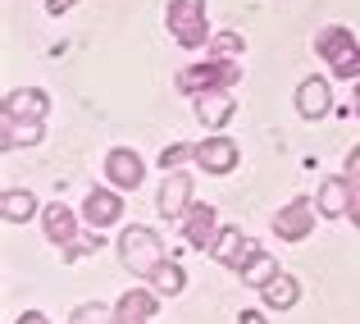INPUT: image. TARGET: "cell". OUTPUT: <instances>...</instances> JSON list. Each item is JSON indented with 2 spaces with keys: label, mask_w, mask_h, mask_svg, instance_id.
I'll return each instance as SVG.
<instances>
[{
  "label": "cell",
  "mask_w": 360,
  "mask_h": 324,
  "mask_svg": "<svg viewBox=\"0 0 360 324\" xmlns=\"http://www.w3.org/2000/svg\"><path fill=\"white\" fill-rule=\"evenodd\" d=\"M160 311V292L155 288H128L115 301V324H150Z\"/></svg>",
  "instance_id": "8fae6325"
},
{
  "label": "cell",
  "mask_w": 360,
  "mask_h": 324,
  "mask_svg": "<svg viewBox=\"0 0 360 324\" xmlns=\"http://www.w3.org/2000/svg\"><path fill=\"white\" fill-rule=\"evenodd\" d=\"M192 160H196V165L205 169V174L224 178V174H233V169H238L242 151H238V142H233L229 132H210V137H205V142H196Z\"/></svg>",
  "instance_id": "8992f818"
},
{
  "label": "cell",
  "mask_w": 360,
  "mask_h": 324,
  "mask_svg": "<svg viewBox=\"0 0 360 324\" xmlns=\"http://www.w3.org/2000/svg\"><path fill=\"white\" fill-rule=\"evenodd\" d=\"M274 274H283V270H278V261H274V256H269V251H264V247H260V251H255L251 261H246L242 270H238V279L246 283V288H255V292H260L264 283L274 279Z\"/></svg>",
  "instance_id": "ffe728a7"
},
{
  "label": "cell",
  "mask_w": 360,
  "mask_h": 324,
  "mask_svg": "<svg viewBox=\"0 0 360 324\" xmlns=\"http://www.w3.org/2000/svg\"><path fill=\"white\" fill-rule=\"evenodd\" d=\"M255 251H260V247H255V242L242 233L238 224H229V228H219V242H214V251H210V256L224 265V270H233V274H238V270H242L246 261H251Z\"/></svg>",
  "instance_id": "30bf717a"
},
{
  "label": "cell",
  "mask_w": 360,
  "mask_h": 324,
  "mask_svg": "<svg viewBox=\"0 0 360 324\" xmlns=\"http://www.w3.org/2000/svg\"><path fill=\"white\" fill-rule=\"evenodd\" d=\"M192 151H196V147H187V142H174V147H165V151H160V169H165V174L183 169V160H192Z\"/></svg>",
  "instance_id": "d4e9b609"
},
{
  "label": "cell",
  "mask_w": 360,
  "mask_h": 324,
  "mask_svg": "<svg viewBox=\"0 0 360 324\" xmlns=\"http://www.w3.org/2000/svg\"><path fill=\"white\" fill-rule=\"evenodd\" d=\"M0 219H5V224H27V219H37V197L18 192V187H5V192H0Z\"/></svg>",
  "instance_id": "d6986e66"
},
{
  "label": "cell",
  "mask_w": 360,
  "mask_h": 324,
  "mask_svg": "<svg viewBox=\"0 0 360 324\" xmlns=\"http://www.w3.org/2000/svg\"><path fill=\"white\" fill-rule=\"evenodd\" d=\"M352 110H356V119H360V78H356V87H352Z\"/></svg>",
  "instance_id": "1f68e13d"
},
{
  "label": "cell",
  "mask_w": 360,
  "mask_h": 324,
  "mask_svg": "<svg viewBox=\"0 0 360 324\" xmlns=\"http://www.w3.org/2000/svg\"><path fill=\"white\" fill-rule=\"evenodd\" d=\"M91 251H101V228H91V233H78V242H73L69 251L60 256V261H78V256H91Z\"/></svg>",
  "instance_id": "484cf974"
},
{
  "label": "cell",
  "mask_w": 360,
  "mask_h": 324,
  "mask_svg": "<svg viewBox=\"0 0 360 324\" xmlns=\"http://www.w3.org/2000/svg\"><path fill=\"white\" fill-rule=\"evenodd\" d=\"M73 5H78V0H46V14H55V18H60V14H69Z\"/></svg>",
  "instance_id": "f1b7e54d"
},
{
  "label": "cell",
  "mask_w": 360,
  "mask_h": 324,
  "mask_svg": "<svg viewBox=\"0 0 360 324\" xmlns=\"http://www.w3.org/2000/svg\"><path fill=\"white\" fill-rule=\"evenodd\" d=\"M238 82H242V60H219V55H210V60L187 64L174 78V87L196 101V96H205V92H233Z\"/></svg>",
  "instance_id": "7a4b0ae2"
},
{
  "label": "cell",
  "mask_w": 360,
  "mask_h": 324,
  "mask_svg": "<svg viewBox=\"0 0 360 324\" xmlns=\"http://www.w3.org/2000/svg\"><path fill=\"white\" fill-rule=\"evenodd\" d=\"M41 137H46V128L37 119H5V137H0V147L14 151L18 142H23V147H37Z\"/></svg>",
  "instance_id": "44dd1931"
},
{
  "label": "cell",
  "mask_w": 360,
  "mask_h": 324,
  "mask_svg": "<svg viewBox=\"0 0 360 324\" xmlns=\"http://www.w3.org/2000/svg\"><path fill=\"white\" fill-rule=\"evenodd\" d=\"M165 23H169V32H174V42L183 46V51H201L214 37L210 18H205V0H169Z\"/></svg>",
  "instance_id": "277c9868"
},
{
  "label": "cell",
  "mask_w": 360,
  "mask_h": 324,
  "mask_svg": "<svg viewBox=\"0 0 360 324\" xmlns=\"http://www.w3.org/2000/svg\"><path fill=\"white\" fill-rule=\"evenodd\" d=\"M210 55H219V60H242V51H246V42L238 32H214L210 37V46H205Z\"/></svg>",
  "instance_id": "cb8c5ba5"
},
{
  "label": "cell",
  "mask_w": 360,
  "mask_h": 324,
  "mask_svg": "<svg viewBox=\"0 0 360 324\" xmlns=\"http://www.w3.org/2000/svg\"><path fill=\"white\" fill-rule=\"evenodd\" d=\"M328 110H333V87H328V78H319V73L301 78V87H297V114L301 119H324Z\"/></svg>",
  "instance_id": "4fadbf2b"
},
{
  "label": "cell",
  "mask_w": 360,
  "mask_h": 324,
  "mask_svg": "<svg viewBox=\"0 0 360 324\" xmlns=\"http://www.w3.org/2000/svg\"><path fill=\"white\" fill-rule=\"evenodd\" d=\"M41 224H46V237L60 247V256L78 242V215H73L69 206H60V201H55V206H41Z\"/></svg>",
  "instance_id": "9a60e30c"
},
{
  "label": "cell",
  "mask_w": 360,
  "mask_h": 324,
  "mask_svg": "<svg viewBox=\"0 0 360 324\" xmlns=\"http://www.w3.org/2000/svg\"><path fill=\"white\" fill-rule=\"evenodd\" d=\"M260 301H264V311H292L301 301V283L292 279V274H274L260 288Z\"/></svg>",
  "instance_id": "ac0fdd59"
},
{
  "label": "cell",
  "mask_w": 360,
  "mask_h": 324,
  "mask_svg": "<svg viewBox=\"0 0 360 324\" xmlns=\"http://www.w3.org/2000/svg\"><path fill=\"white\" fill-rule=\"evenodd\" d=\"M233 114H238V96L233 92H205V96H196V119L205 123V132H219Z\"/></svg>",
  "instance_id": "2e32d148"
},
{
  "label": "cell",
  "mask_w": 360,
  "mask_h": 324,
  "mask_svg": "<svg viewBox=\"0 0 360 324\" xmlns=\"http://www.w3.org/2000/svg\"><path fill=\"white\" fill-rule=\"evenodd\" d=\"M238 324H269V316H264V311H255V306H246L242 316H238Z\"/></svg>",
  "instance_id": "83f0119b"
},
{
  "label": "cell",
  "mask_w": 360,
  "mask_h": 324,
  "mask_svg": "<svg viewBox=\"0 0 360 324\" xmlns=\"http://www.w3.org/2000/svg\"><path fill=\"white\" fill-rule=\"evenodd\" d=\"M342 174H347V183H352V187H360V147H352V151H347V165H342Z\"/></svg>",
  "instance_id": "4316f807"
},
{
  "label": "cell",
  "mask_w": 360,
  "mask_h": 324,
  "mask_svg": "<svg viewBox=\"0 0 360 324\" xmlns=\"http://www.w3.org/2000/svg\"><path fill=\"white\" fill-rule=\"evenodd\" d=\"M315 51H319V60H328V78H342V82L360 78V42L352 37L347 23L319 27L315 32Z\"/></svg>",
  "instance_id": "3957f363"
},
{
  "label": "cell",
  "mask_w": 360,
  "mask_h": 324,
  "mask_svg": "<svg viewBox=\"0 0 360 324\" xmlns=\"http://www.w3.org/2000/svg\"><path fill=\"white\" fill-rule=\"evenodd\" d=\"M315 219H319V201L292 197V201L274 215V233H278V242H306V237L315 233Z\"/></svg>",
  "instance_id": "5b68a950"
},
{
  "label": "cell",
  "mask_w": 360,
  "mask_h": 324,
  "mask_svg": "<svg viewBox=\"0 0 360 324\" xmlns=\"http://www.w3.org/2000/svg\"><path fill=\"white\" fill-rule=\"evenodd\" d=\"M14 324H51V320H46V316H41V311H23V316H18Z\"/></svg>",
  "instance_id": "4dcf8cb0"
},
{
  "label": "cell",
  "mask_w": 360,
  "mask_h": 324,
  "mask_svg": "<svg viewBox=\"0 0 360 324\" xmlns=\"http://www.w3.org/2000/svg\"><path fill=\"white\" fill-rule=\"evenodd\" d=\"M146 283L160 292V297H178V292L187 288V274H183V265H178V261H165V265H160V270L150 274Z\"/></svg>",
  "instance_id": "7402d4cb"
},
{
  "label": "cell",
  "mask_w": 360,
  "mask_h": 324,
  "mask_svg": "<svg viewBox=\"0 0 360 324\" xmlns=\"http://www.w3.org/2000/svg\"><path fill=\"white\" fill-rule=\"evenodd\" d=\"M183 237L192 251H214V242H219V215H214V206L192 201V211L183 215Z\"/></svg>",
  "instance_id": "ba28073f"
},
{
  "label": "cell",
  "mask_w": 360,
  "mask_h": 324,
  "mask_svg": "<svg viewBox=\"0 0 360 324\" xmlns=\"http://www.w3.org/2000/svg\"><path fill=\"white\" fill-rule=\"evenodd\" d=\"M352 192L356 187L347 183V174H333V178H324V183H319V215L324 219H342L347 215V206H352Z\"/></svg>",
  "instance_id": "e0dca14e"
},
{
  "label": "cell",
  "mask_w": 360,
  "mask_h": 324,
  "mask_svg": "<svg viewBox=\"0 0 360 324\" xmlns=\"http://www.w3.org/2000/svg\"><path fill=\"white\" fill-rule=\"evenodd\" d=\"M347 219H352V224L360 228V187L352 192V206H347Z\"/></svg>",
  "instance_id": "f546056e"
},
{
  "label": "cell",
  "mask_w": 360,
  "mask_h": 324,
  "mask_svg": "<svg viewBox=\"0 0 360 324\" xmlns=\"http://www.w3.org/2000/svg\"><path fill=\"white\" fill-rule=\"evenodd\" d=\"M155 206H160V215H165V219H183L187 211H192V174H187V169L165 174V187H160Z\"/></svg>",
  "instance_id": "9c48e42d"
},
{
  "label": "cell",
  "mask_w": 360,
  "mask_h": 324,
  "mask_svg": "<svg viewBox=\"0 0 360 324\" xmlns=\"http://www.w3.org/2000/svg\"><path fill=\"white\" fill-rule=\"evenodd\" d=\"M46 114H51V96H46L41 87H14L5 96V119H37V123H46Z\"/></svg>",
  "instance_id": "5bb4252c"
},
{
  "label": "cell",
  "mask_w": 360,
  "mask_h": 324,
  "mask_svg": "<svg viewBox=\"0 0 360 324\" xmlns=\"http://www.w3.org/2000/svg\"><path fill=\"white\" fill-rule=\"evenodd\" d=\"M69 324H115V306H105V301H82L69 316Z\"/></svg>",
  "instance_id": "603a6c76"
},
{
  "label": "cell",
  "mask_w": 360,
  "mask_h": 324,
  "mask_svg": "<svg viewBox=\"0 0 360 324\" xmlns=\"http://www.w3.org/2000/svg\"><path fill=\"white\" fill-rule=\"evenodd\" d=\"M115 251H119L123 270H132V279H150V274L169 261L160 233H155V228H146V224H128V228H123L119 242H115Z\"/></svg>",
  "instance_id": "6da1fadb"
},
{
  "label": "cell",
  "mask_w": 360,
  "mask_h": 324,
  "mask_svg": "<svg viewBox=\"0 0 360 324\" xmlns=\"http://www.w3.org/2000/svg\"><path fill=\"white\" fill-rule=\"evenodd\" d=\"M105 178H110V187H119V192H137V187L146 183V165H141V156L132 147H115L105 156Z\"/></svg>",
  "instance_id": "52a82bcc"
},
{
  "label": "cell",
  "mask_w": 360,
  "mask_h": 324,
  "mask_svg": "<svg viewBox=\"0 0 360 324\" xmlns=\"http://www.w3.org/2000/svg\"><path fill=\"white\" fill-rule=\"evenodd\" d=\"M82 219L87 228H110L123 219V201H119V187H91L87 201H82Z\"/></svg>",
  "instance_id": "7c38bea8"
}]
</instances>
